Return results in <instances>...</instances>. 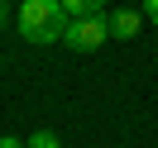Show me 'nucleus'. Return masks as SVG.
I'll return each mask as SVG.
<instances>
[{"mask_svg":"<svg viewBox=\"0 0 158 148\" xmlns=\"http://www.w3.org/2000/svg\"><path fill=\"white\" fill-rule=\"evenodd\" d=\"M0 148H24V143H19V138H10V134H5V138H0Z\"/></svg>","mask_w":158,"mask_h":148,"instance_id":"obj_7","label":"nucleus"},{"mask_svg":"<svg viewBox=\"0 0 158 148\" xmlns=\"http://www.w3.org/2000/svg\"><path fill=\"white\" fill-rule=\"evenodd\" d=\"M144 19H153V24H158V0H144Z\"/></svg>","mask_w":158,"mask_h":148,"instance_id":"obj_6","label":"nucleus"},{"mask_svg":"<svg viewBox=\"0 0 158 148\" xmlns=\"http://www.w3.org/2000/svg\"><path fill=\"white\" fill-rule=\"evenodd\" d=\"M106 19H110V38H134L144 14H134V10H115V14H106Z\"/></svg>","mask_w":158,"mask_h":148,"instance_id":"obj_3","label":"nucleus"},{"mask_svg":"<svg viewBox=\"0 0 158 148\" xmlns=\"http://www.w3.org/2000/svg\"><path fill=\"white\" fill-rule=\"evenodd\" d=\"M62 10H67V19H81V14H101L106 0H62Z\"/></svg>","mask_w":158,"mask_h":148,"instance_id":"obj_4","label":"nucleus"},{"mask_svg":"<svg viewBox=\"0 0 158 148\" xmlns=\"http://www.w3.org/2000/svg\"><path fill=\"white\" fill-rule=\"evenodd\" d=\"M62 43L77 48V53H96L101 43H110V19H106V10H101V14H81V19H67Z\"/></svg>","mask_w":158,"mask_h":148,"instance_id":"obj_2","label":"nucleus"},{"mask_svg":"<svg viewBox=\"0 0 158 148\" xmlns=\"http://www.w3.org/2000/svg\"><path fill=\"white\" fill-rule=\"evenodd\" d=\"M24 148H62V143H58V134H48V129H39V134H34V138H29Z\"/></svg>","mask_w":158,"mask_h":148,"instance_id":"obj_5","label":"nucleus"},{"mask_svg":"<svg viewBox=\"0 0 158 148\" xmlns=\"http://www.w3.org/2000/svg\"><path fill=\"white\" fill-rule=\"evenodd\" d=\"M15 24H19V38H29V43H62L67 10H62V0H24Z\"/></svg>","mask_w":158,"mask_h":148,"instance_id":"obj_1","label":"nucleus"}]
</instances>
